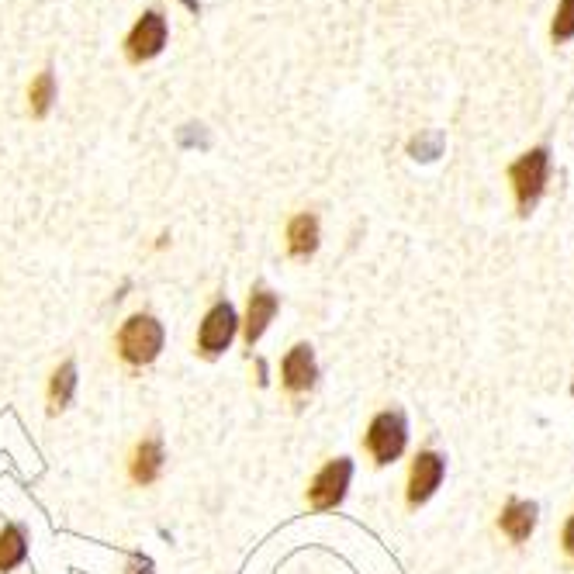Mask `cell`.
Listing matches in <instances>:
<instances>
[{
  "label": "cell",
  "mask_w": 574,
  "mask_h": 574,
  "mask_svg": "<svg viewBox=\"0 0 574 574\" xmlns=\"http://www.w3.org/2000/svg\"><path fill=\"white\" fill-rule=\"evenodd\" d=\"M163 346H166V329L153 312H132L115 332V357L132 370L156 364Z\"/></svg>",
  "instance_id": "1"
},
{
  "label": "cell",
  "mask_w": 574,
  "mask_h": 574,
  "mask_svg": "<svg viewBox=\"0 0 574 574\" xmlns=\"http://www.w3.org/2000/svg\"><path fill=\"white\" fill-rule=\"evenodd\" d=\"M409 447V419L398 409H384L370 419L367 433H364V450L370 453L377 467L395 464L398 457Z\"/></svg>",
  "instance_id": "2"
},
{
  "label": "cell",
  "mask_w": 574,
  "mask_h": 574,
  "mask_svg": "<svg viewBox=\"0 0 574 574\" xmlns=\"http://www.w3.org/2000/svg\"><path fill=\"white\" fill-rule=\"evenodd\" d=\"M239 336V312L229 298L215 301L205 312V319L198 322V336H194V350L205 360H218L222 353L232 350Z\"/></svg>",
  "instance_id": "3"
},
{
  "label": "cell",
  "mask_w": 574,
  "mask_h": 574,
  "mask_svg": "<svg viewBox=\"0 0 574 574\" xmlns=\"http://www.w3.org/2000/svg\"><path fill=\"white\" fill-rule=\"evenodd\" d=\"M350 481H353V460L350 457L326 460V464L312 474V481H308V488H305L308 509H315V512L339 509L346 492H350Z\"/></svg>",
  "instance_id": "4"
},
{
  "label": "cell",
  "mask_w": 574,
  "mask_h": 574,
  "mask_svg": "<svg viewBox=\"0 0 574 574\" xmlns=\"http://www.w3.org/2000/svg\"><path fill=\"white\" fill-rule=\"evenodd\" d=\"M547 170H550V149L547 146H536L530 153H523L516 163L509 166V180H512V191H516L519 211L530 215L533 205L540 201L543 187H547Z\"/></svg>",
  "instance_id": "5"
},
{
  "label": "cell",
  "mask_w": 574,
  "mask_h": 574,
  "mask_svg": "<svg viewBox=\"0 0 574 574\" xmlns=\"http://www.w3.org/2000/svg\"><path fill=\"white\" fill-rule=\"evenodd\" d=\"M125 471H128V481L135 488H153L156 481L163 478L166 471V443L160 433H149L128 450V460H125Z\"/></svg>",
  "instance_id": "6"
},
{
  "label": "cell",
  "mask_w": 574,
  "mask_h": 574,
  "mask_svg": "<svg viewBox=\"0 0 574 574\" xmlns=\"http://www.w3.org/2000/svg\"><path fill=\"white\" fill-rule=\"evenodd\" d=\"M443 474H447V457H443V453H436V450L415 453L412 467H409V485H405V498H409L412 509L426 505L429 498L440 492Z\"/></svg>",
  "instance_id": "7"
},
{
  "label": "cell",
  "mask_w": 574,
  "mask_h": 574,
  "mask_svg": "<svg viewBox=\"0 0 574 574\" xmlns=\"http://www.w3.org/2000/svg\"><path fill=\"white\" fill-rule=\"evenodd\" d=\"M319 384V360L312 343H294L281 357V388L291 398H305Z\"/></svg>",
  "instance_id": "8"
},
{
  "label": "cell",
  "mask_w": 574,
  "mask_h": 574,
  "mask_svg": "<svg viewBox=\"0 0 574 574\" xmlns=\"http://www.w3.org/2000/svg\"><path fill=\"white\" fill-rule=\"evenodd\" d=\"M277 312H281V294L270 291L267 284H256L253 291H249L246 315H239V336H243V343L249 350L263 339V332L270 329V322H274Z\"/></svg>",
  "instance_id": "9"
},
{
  "label": "cell",
  "mask_w": 574,
  "mask_h": 574,
  "mask_svg": "<svg viewBox=\"0 0 574 574\" xmlns=\"http://www.w3.org/2000/svg\"><path fill=\"white\" fill-rule=\"evenodd\" d=\"M166 39H170V28H166V18L160 11H146L139 21L132 25L125 39V52L132 63H149L166 49Z\"/></svg>",
  "instance_id": "10"
},
{
  "label": "cell",
  "mask_w": 574,
  "mask_h": 574,
  "mask_svg": "<svg viewBox=\"0 0 574 574\" xmlns=\"http://www.w3.org/2000/svg\"><path fill=\"white\" fill-rule=\"evenodd\" d=\"M322 243V225L319 215L312 211H298L294 218H287V229H284V246L291 260H312L319 253Z\"/></svg>",
  "instance_id": "11"
},
{
  "label": "cell",
  "mask_w": 574,
  "mask_h": 574,
  "mask_svg": "<svg viewBox=\"0 0 574 574\" xmlns=\"http://www.w3.org/2000/svg\"><path fill=\"white\" fill-rule=\"evenodd\" d=\"M77 384H80V370L73 360H63L56 370L49 374V384H45V412L59 415L73 405V395H77Z\"/></svg>",
  "instance_id": "12"
},
{
  "label": "cell",
  "mask_w": 574,
  "mask_h": 574,
  "mask_svg": "<svg viewBox=\"0 0 574 574\" xmlns=\"http://www.w3.org/2000/svg\"><path fill=\"white\" fill-rule=\"evenodd\" d=\"M28 561V530L21 523L0 526V574L18 571Z\"/></svg>",
  "instance_id": "13"
},
{
  "label": "cell",
  "mask_w": 574,
  "mask_h": 574,
  "mask_svg": "<svg viewBox=\"0 0 574 574\" xmlns=\"http://www.w3.org/2000/svg\"><path fill=\"white\" fill-rule=\"evenodd\" d=\"M498 526H502V533L509 536L512 543L530 540V533L536 530V505L512 498V502L502 509V516H498Z\"/></svg>",
  "instance_id": "14"
},
{
  "label": "cell",
  "mask_w": 574,
  "mask_h": 574,
  "mask_svg": "<svg viewBox=\"0 0 574 574\" xmlns=\"http://www.w3.org/2000/svg\"><path fill=\"white\" fill-rule=\"evenodd\" d=\"M52 101H56V73L42 70L39 77L32 80V87H28V111H32V118L49 115Z\"/></svg>",
  "instance_id": "15"
},
{
  "label": "cell",
  "mask_w": 574,
  "mask_h": 574,
  "mask_svg": "<svg viewBox=\"0 0 574 574\" xmlns=\"http://www.w3.org/2000/svg\"><path fill=\"white\" fill-rule=\"evenodd\" d=\"M550 35H554L557 42L574 39V0H561V4H557V14H554V25H550Z\"/></svg>",
  "instance_id": "16"
},
{
  "label": "cell",
  "mask_w": 574,
  "mask_h": 574,
  "mask_svg": "<svg viewBox=\"0 0 574 574\" xmlns=\"http://www.w3.org/2000/svg\"><path fill=\"white\" fill-rule=\"evenodd\" d=\"M409 149L415 153V160H419V153H429L426 160H433V156L440 153V135H433V142H426V139H415Z\"/></svg>",
  "instance_id": "17"
},
{
  "label": "cell",
  "mask_w": 574,
  "mask_h": 574,
  "mask_svg": "<svg viewBox=\"0 0 574 574\" xmlns=\"http://www.w3.org/2000/svg\"><path fill=\"white\" fill-rule=\"evenodd\" d=\"M564 550L574 557V516L568 519V526H564Z\"/></svg>",
  "instance_id": "18"
},
{
  "label": "cell",
  "mask_w": 574,
  "mask_h": 574,
  "mask_svg": "<svg viewBox=\"0 0 574 574\" xmlns=\"http://www.w3.org/2000/svg\"><path fill=\"white\" fill-rule=\"evenodd\" d=\"M571 395H574V384H571Z\"/></svg>",
  "instance_id": "19"
}]
</instances>
